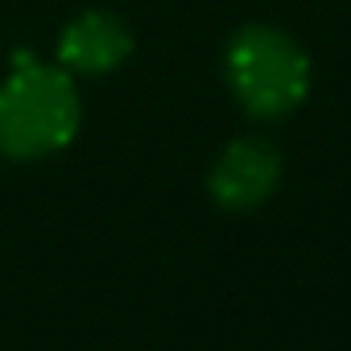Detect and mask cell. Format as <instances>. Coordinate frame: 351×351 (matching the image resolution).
<instances>
[{"instance_id":"1","label":"cell","mask_w":351,"mask_h":351,"mask_svg":"<svg viewBox=\"0 0 351 351\" xmlns=\"http://www.w3.org/2000/svg\"><path fill=\"white\" fill-rule=\"evenodd\" d=\"M83 99L75 75L42 62L34 50H17L0 79V157L38 161L66 149L79 132Z\"/></svg>"},{"instance_id":"2","label":"cell","mask_w":351,"mask_h":351,"mask_svg":"<svg viewBox=\"0 0 351 351\" xmlns=\"http://www.w3.org/2000/svg\"><path fill=\"white\" fill-rule=\"evenodd\" d=\"M223 66L240 108L256 120L289 116L310 91V58L277 25H244L228 42Z\"/></svg>"},{"instance_id":"3","label":"cell","mask_w":351,"mask_h":351,"mask_svg":"<svg viewBox=\"0 0 351 351\" xmlns=\"http://www.w3.org/2000/svg\"><path fill=\"white\" fill-rule=\"evenodd\" d=\"M281 182V153L261 136H240L223 145L207 173V191L223 211H256L273 199Z\"/></svg>"},{"instance_id":"4","label":"cell","mask_w":351,"mask_h":351,"mask_svg":"<svg viewBox=\"0 0 351 351\" xmlns=\"http://www.w3.org/2000/svg\"><path fill=\"white\" fill-rule=\"evenodd\" d=\"M128 54H132V34L108 9H87L58 34V66L66 75H108Z\"/></svg>"}]
</instances>
